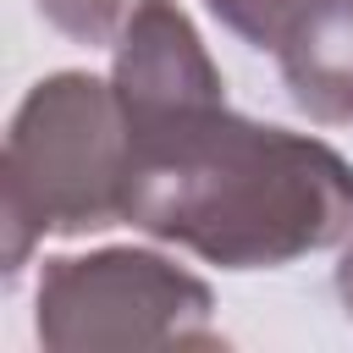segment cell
Masks as SVG:
<instances>
[{"label": "cell", "instance_id": "3957f363", "mask_svg": "<svg viewBox=\"0 0 353 353\" xmlns=\"http://www.w3.org/2000/svg\"><path fill=\"white\" fill-rule=\"evenodd\" d=\"M33 331L50 353L94 347H221L215 292L154 248L55 254L39 270Z\"/></svg>", "mask_w": 353, "mask_h": 353}, {"label": "cell", "instance_id": "ba28073f", "mask_svg": "<svg viewBox=\"0 0 353 353\" xmlns=\"http://www.w3.org/2000/svg\"><path fill=\"white\" fill-rule=\"evenodd\" d=\"M336 298H342V309L353 320V237L342 243V259H336Z\"/></svg>", "mask_w": 353, "mask_h": 353}, {"label": "cell", "instance_id": "6da1fadb", "mask_svg": "<svg viewBox=\"0 0 353 353\" xmlns=\"http://www.w3.org/2000/svg\"><path fill=\"white\" fill-rule=\"evenodd\" d=\"M127 226L221 270H281L353 237V160L226 99L127 121Z\"/></svg>", "mask_w": 353, "mask_h": 353}, {"label": "cell", "instance_id": "8992f818", "mask_svg": "<svg viewBox=\"0 0 353 353\" xmlns=\"http://www.w3.org/2000/svg\"><path fill=\"white\" fill-rule=\"evenodd\" d=\"M39 17L66 33L72 44H116L121 28L149 6V0H33Z\"/></svg>", "mask_w": 353, "mask_h": 353}, {"label": "cell", "instance_id": "5b68a950", "mask_svg": "<svg viewBox=\"0 0 353 353\" xmlns=\"http://www.w3.org/2000/svg\"><path fill=\"white\" fill-rule=\"evenodd\" d=\"M270 55L314 127H353V0H303Z\"/></svg>", "mask_w": 353, "mask_h": 353}, {"label": "cell", "instance_id": "52a82bcc", "mask_svg": "<svg viewBox=\"0 0 353 353\" xmlns=\"http://www.w3.org/2000/svg\"><path fill=\"white\" fill-rule=\"evenodd\" d=\"M204 6H210V17H215L226 33H237L248 50H276L303 0H204Z\"/></svg>", "mask_w": 353, "mask_h": 353}, {"label": "cell", "instance_id": "277c9868", "mask_svg": "<svg viewBox=\"0 0 353 353\" xmlns=\"http://www.w3.org/2000/svg\"><path fill=\"white\" fill-rule=\"evenodd\" d=\"M110 88L121 99L127 121H149L182 105H204V99H226L221 66L210 61L199 28L188 22V11L176 0H149L121 39L110 44Z\"/></svg>", "mask_w": 353, "mask_h": 353}, {"label": "cell", "instance_id": "7a4b0ae2", "mask_svg": "<svg viewBox=\"0 0 353 353\" xmlns=\"http://www.w3.org/2000/svg\"><path fill=\"white\" fill-rule=\"evenodd\" d=\"M127 221V116L110 77H39L0 149V226L6 281L22 276L33 243L88 237Z\"/></svg>", "mask_w": 353, "mask_h": 353}]
</instances>
